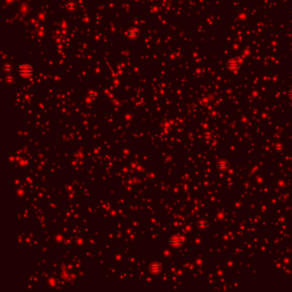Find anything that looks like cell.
<instances>
[{
  "label": "cell",
  "mask_w": 292,
  "mask_h": 292,
  "mask_svg": "<svg viewBox=\"0 0 292 292\" xmlns=\"http://www.w3.org/2000/svg\"><path fill=\"white\" fill-rule=\"evenodd\" d=\"M227 67L231 70H236L240 67V63L236 59H231L228 62Z\"/></svg>",
  "instance_id": "6da1fadb"
},
{
  "label": "cell",
  "mask_w": 292,
  "mask_h": 292,
  "mask_svg": "<svg viewBox=\"0 0 292 292\" xmlns=\"http://www.w3.org/2000/svg\"><path fill=\"white\" fill-rule=\"evenodd\" d=\"M290 96H291V98H292V90L291 91V93H290Z\"/></svg>",
  "instance_id": "7a4b0ae2"
}]
</instances>
